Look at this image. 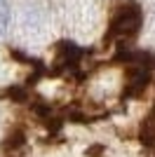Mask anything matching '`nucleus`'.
I'll return each mask as SVG.
<instances>
[{"label": "nucleus", "instance_id": "f03ea898", "mask_svg": "<svg viewBox=\"0 0 155 157\" xmlns=\"http://www.w3.org/2000/svg\"><path fill=\"white\" fill-rule=\"evenodd\" d=\"M7 21H10V5L7 0H0V33L7 28Z\"/></svg>", "mask_w": 155, "mask_h": 157}, {"label": "nucleus", "instance_id": "f257e3e1", "mask_svg": "<svg viewBox=\"0 0 155 157\" xmlns=\"http://www.w3.org/2000/svg\"><path fill=\"white\" fill-rule=\"evenodd\" d=\"M141 21H143V14H141V7L139 2L134 0H129L125 5H120L113 14V19H110V35L115 40H132L139 33L141 28Z\"/></svg>", "mask_w": 155, "mask_h": 157}]
</instances>
